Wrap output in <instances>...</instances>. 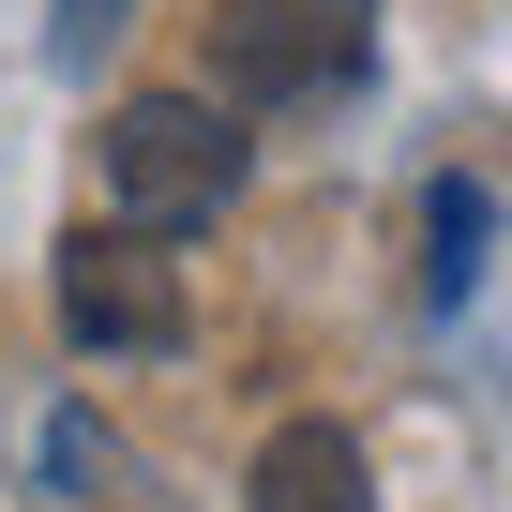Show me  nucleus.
Returning a JSON list of instances; mask_svg holds the SVG:
<instances>
[{"instance_id":"1","label":"nucleus","mask_w":512,"mask_h":512,"mask_svg":"<svg viewBox=\"0 0 512 512\" xmlns=\"http://www.w3.org/2000/svg\"><path fill=\"white\" fill-rule=\"evenodd\" d=\"M91 151H106L121 226H151V241H181V226H211L241 196V106L226 91H136V106H106Z\"/></svg>"},{"instance_id":"2","label":"nucleus","mask_w":512,"mask_h":512,"mask_svg":"<svg viewBox=\"0 0 512 512\" xmlns=\"http://www.w3.org/2000/svg\"><path fill=\"white\" fill-rule=\"evenodd\" d=\"M362 61H377V0H226L211 16V91L256 121L362 91Z\"/></svg>"},{"instance_id":"4","label":"nucleus","mask_w":512,"mask_h":512,"mask_svg":"<svg viewBox=\"0 0 512 512\" xmlns=\"http://www.w3.org/2000/svg\"><path fill=\"white\" fill-rule=\"evenodd\" d=\"M256 512H377L362 437H347V422H287L272 452H256Z\"/></svg>"},{"instance_id":"3","label":"nucleus","mask_w":512,"mask_h":512,"mask_svg":"<svg viewBox=\"0 0 512 512\" xmlns=\"http://www.w3.org/2000/svg\"><path fill=\"white\" fill-rule=\"evenodd\" d=\"M61 332L106 347V362L181 347V256H166L151 226H76V241H61Z\"/></svg>"},{"instance_id":"6","label":"nucleus","mask_w":512,"mask_h":512,"mask_svg":"<svg viewBox=\"0 0 512 512\" xmlns=\"http://www.w3.org/2000/svg\"><path fill=\"white\" fill-rule=\"evenodd\" d=\"M46 46H61V61H106V46H121V0H61Z\"/></svg>"},{"instance_id":"5","label":"nucleus","mask_w":512,"mask_h":512,"mask_svg":"<svg viewBox=\"0 0 512 512\" xmlns=\"http://www.w3.org/2000/svg\"><path fill=\"white\" fill-rule=\"evenodd\" d=\"M482 226H497V196H482V181H437V256H422V287H437V302H467Z\"/></svg>"}]
</instances>
